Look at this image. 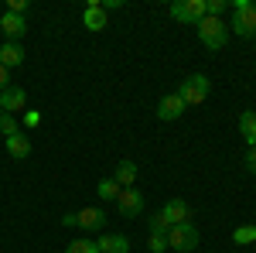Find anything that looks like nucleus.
I'll return each mask as SVG.
<instances>
[{
    "label": "nucleus",
    "mask_w": 256,
    "mask_h": 253,
    "mask_svg": "<svg viewBox=\"0 0 256 253\" xmlns=\"http://www.w3.org/2000/svg\"><path fill=\"white\" fill-rule=\"evenodd\" d=\"M239 134L246 140V147H256V110H242L239 113Z\"/></svg>",
    "instance_id": "2eb2a0df"
},
{
    "label": "nucleus",
    "mask_w": 256,
    "mask_h": 253,
    "mask_svg": "<svg viewBox=\"0 0 256 253\" xmlns=\"http://www.w3.org/2000/svg\"><path fill=\"white\" fill-rule=\"evenodd\" d=\"M24 106H28V93H24L20 86H7V89L0 93V113H10V117H14Z\"/></svg>",
    "instance_id": "0eeeda50"
},
{
    "label": "nucleus",
    "mask_w": 256,
    "mask_h": 253,
    "mask_svg": "<svg viewBox=\"0 0 256 253\" xmlns=\"http://www.w3.org/2000/svg\"><path fill=\"white\" fill-rule=\"evenodd\" d=\"M96 192H99V198H106V202H116V195L123 192V188H120L113 178H102V181L96 185Z\"/></svg>",
    "instance_id": "a211bd4d"
},
{
    "label": "nucleus",
    "mask_w": 256,
    "mask_h": 253,
    "mask_svg": "<svg viewBox=\"0 0 256 253\" xmlns=\"http://www.w3.org/2000/svg\"><path fill=\"white\" fill-rule=\"evenodd\" d=\"M232 239H236L239 246H246V243H256V226H239L236 233H232Z\"/></svg>",
    "instance_id": "412c9836"
},
{
    "label": "nucleus",
    "mask_w": 256,
    "mask_h": 253,
    "mask_svg": "<svg viewBox=\"0 0 256 253\" xmlns=\"http://www.w3.org/2000/svg\"><path fill=\"white\" fill-rule=\"evenodd\" d=\"M160 215H164L171 226H181V222H192V205H188L184 198H171V202L160 209Z\"/></svg>",
    "instance_id": "1a4fd4ad"
},
{
    "label": "nucleus",
    "mask_w": 256,
    "mask_h": 253,
    "mask_svg": "<svg viewBox=\"0 0 256 253\" xmlns=\"http://www.w3.org/2000/svg\"><path fill=\"white\" fill-rule=\"evenodd\" d=\"M0 134H4V140H7V137H14V134H20L18 117H10V113H0Z\"/></svg>",
    "instance_id": "6ab92c4d"
},
{
    "label": "nucleus",
    "mask_w": 256,
    "mask_h": 253,
    "mask_svg": "<svg viewBox=\"0 0 256 253\" xmlns=\"http://www.w3.org/2000/svg\"><path fill=\"white\" fill-rule=\"evenodd\" d=\"M7 11L18 14V18H24V14H28V0H7Z\"/></svg>",
    "instance_id": "b1692460"
},
{
    "label": "nucleus",
    "mask_w": 256,
    "mask_h": 253,
    "mask_svg": "<svg viewBox=\"0 0 256 253\" xmlns=\"http://www.w3.org/2000/svg\"><path fill=\"white\" fill-rule=\"evenodd\" d=\"M65 253H99V246L92 239H72V243L65 246Z\"/></svg>",
    "instance_id": "aec40b11"
},
{
    "label": "nucleus",
    "mask_w": 256,
    "mask_h": 253,
    "mask_svg": "<svg viewBox=\"0 0 256 253\" xmlns=\"http://www.w3.org/2000/svg\"><path fill=\"white\" fill-rule=\"evenodd\" d=\"M232 24L229 31H236L239 38H256V4L253 0H232Z\"/></svg>",
    "instance_id": "f03ea898"
},
{
    "label": "nucleus",
    "mask_w": 256,
    "mask_h": 253,
    "mask_svg": "<svg viewBox=\"0 0 256 253\" xmlns=\"http://www.w3.org/2000/svg\"><path fill=\"white\" fill-rule=\"evenodd\" d=\"M113 181H116L120 188H134V185H137V164H134V161H120Z\"/></svg>",
    "instance_id": "dca6fc26"
},
{
    "label": "nucleus",
    "mask_w": 256,
    "mask_h": 253,
    "mask_svg": "<svg viewBox=\"0 0 256 253\" xmlns=\"http://www.w3.org/2000/svg\"><path fill=\"white\" fill-rule=\"evenodd\" d=\"M195 28H198V38H202L205 48L218 52V48L229 45V24H222V18H202Z\"/></svg>",
    "instance_id": "f257e3e1"
},
{
    "label": "nucleus",
    "mask_w": 256,
    "mask_h": 253,
    "mask_svg": "<svg viewBox=\"0 0 256 253\" xmlns=\"http://www.w3.org/2000/svg\"><path fill=\"white\" fill-rule=\"evenodd\" d=\"M147 250H150V253H164V250H168V236H154V233H150V236H147Z\"/></svg>",
    "instance_id": "5701e85b"
},
{
    "label": "nucleus",
    "mask_w": 256,
    "mask_h": 253,
    "mask_svg": "<svg viewBox=\"0 0 256 253\" xmlns=\"http://www.w3.org/2000/svg\"><path fill=\"white\" fill-rule=\"evenodd\" d=\"M208 93H212V82H208V76H202V72L188 76L181 86H178V96H181L184 106H198V103H205Z\"/></svg>",
    "instance_id": "7ed1b4c3"
},
{
    "label": "nucleus",
    "mask_w": 256,
    "mask_h": 253,
    "mask_svg": "<svg viewBox=\"0 0 256 253\" xmlns=\"http://www.w3.org/2000/svg\"><path fill=\"white\" fill-rule=\"evenodd\" d=\"M195 246H198V229L192 222H181V226H171V229H168V250L195 253Z\"/></svg>",
    "instance_id": "20e7f679"
},
{
    "label": "nucleus",
    "mask_w": 256,
    "mask_h": 253,
    "mask_svg": "<svg viewBox=\"0 0 256 253\" xmlns=\"http://www.w3.org/2000/svg\"><path fill=\"white\" fill-rule=\"evenodd\" d=\"M0 31L7 35L10 41H18V38H24L28 35V18H18V14H0Z\"/></svg>",
    "instance_id": "9b49d317"
},
{
    "label": "nucleus",
    "mask_w": 256,
    "mask_h": 253,
    "mask_svg": "<svg viewBox=\"0 0 256 253\" xmlns=\"http://www.w3.org/2000/svg\"><path fill=\"white\" fill-rule=\"evenodd\" d=\"M96 246H99V253H126L130 250V239L123 233H106L102 239H96Z\"/></svg>",
    "instance_id": "4468645a"
},
{
    "label": "nucleus",
    "mask_w": 256,
    "mask_h": 253,
    "mask_svg": "<svg viewBox=\"0 0 256 253\" xmlns=\"http://www.w3.org/2000/svg\"><path fill=\"white\" fill-rule=\"evenodd\" d=\"M184 110H188V106L181 103V96H178V93H168V96H160V103H158V120L171 123V120H178Z\"/></svg>",
    "instance_id": "9d476101"
},
{
    "label": "nucleus",
    "mask_w": 256,
    "mask_h": 253,
    "mask_svg": "<svg viewBox=\"0 0 256 253\" xmlns=\"http://www.w3.org/2000/svg\"><path fill=\"white\" fill-rule=\"evenodd\" d=\"M76 226L86 229V233H96V229L106 226V212L102 209H82V212H76Z\"/></svg>",
    "instance_id": "f8f14e48"
},
{
    "label": "nucleus",
    "mask_w": 256,
    "mask_h": 253,
    "mask_svg": "<svg viewBox=\"0 0 256 253\" xmlns=\"http://www.w3.org/2000/svg\"><path fill=\"white\" fill-rule=\"evenodd\" d=\"M116 212L123 215V219H137V215L144 212V195L137 192V185H134V188H123V192L116 195Z\"/></svg>",
    "instance_id": "423d86ee"
},
{
    "label": "nucleus",
    "mask_w": 256,
    "mask_h": 253,
    "mask_svg": "<svg viewBox=\"0 0 256 253\" xmlns=\"http://www.w3.org/2000/svg\"><path fill=\"white\" fill-rule=\"evenodd\" d=\"M38 123H41L38 113H28V117H24V127H38Z\"/></svg>",
    "instance_id": "bb28decb"
},
{
    "label": "nucleus",
    "mask_w": 256,
    "mask_h": 253,
    "mask_svg": "<svg viewBox=\"0 0 256 253\" xmlns=\"http://www.w3.org/2000/svg\"><path fill=\"white\" fill-rule=\"evenodd\" d=\"M62 226H76V212H65V215H62Z\"/></svg>",
    "instance_id": "cd10ccee"
},
{
    "label": "nucleus",
    "mask_w": 256,
    "mask_h": 253,
    "mask_svg": "<svg viewBox=\"0 0 256 253\" xmlns=\"http://www.w3.org/2000/svg\"><path fill=\"white\" fill-rule=\"evenodd\" d=\"M106 24H110V14L99 7V0H89L86 11H82V28H89V31H102Z\"/></svg>",
    "instance_id": "6e6552de"
},
{
    "label": "nucleus",
    "mask_w": 256,
    "mask_h": 253,
    "mask_svg": "<svg viewBox=\"0 0 256 253\" xmlns=\"http://www.w3.org/2000/svg\"><path fill=\"white\" fill-rule=\"evenodd\" d=\"M168 229H171V222H168V219H164L160 212L150 219V233H154V236H168Z\"/></svg>",
    "instance_id": "4be33fe9"
},
{
    "label": "nucleus",
    "mask_w": 256,
    "mask_h": 253,
    "mask_svg": "<svg viewBox=\"0 0 256 253\" xmlns=\"http://www.w3.org/2000/svg\"><path fill=\"white\" fill-rule=\"evenodd\" d=\"M171 18L195 28L198 21L205 18V0H174V4H171Z\"/></svg>",
    "instance_id": "39448f33"
},
{
    "label": "nucleus",
    "mask_w": 256,
    "mask_h": 253,
    "mask_svg": "<svg viewBox=\"0 0 256 253\" xmlns=\"http://www.w3.org/2000/svg\"><path fill=\"white\" fill-rule=\"evenodd\" d=\"M246 171L256 175V147H246Z\"/></svg>",
    "instance_id": "393cba45"
},
{
    "label": "nucleus",
    "mask_w": 256,
    "mask_h": 253,
    "mask_svg": "<svg viewBox=\"0 0 256 253\" xmlns=\"http://www.w3.org/2000/svg\"><path fill=\"white\" fill-rule=\"evenodd\" d=\"M20 62H24V48H20L18 41H4L0 45V65L10 72V69H18Z\"/></svg>",
    "instance_id": "ddd939ff"
},
{
    "label": "nucleus",
    "mask_w": 256,
    "mask_h": 253,
    "mask_svg": "<svg viewBox=\"0 0 256 253\" xmlns=\"http://www.w3.org/2000/svg\"><path fill=\"white\" fill-rule=\"evenodd\" d=\"M7 86H10V72H7V69H4V65H0V93H4V89H7Z\"/></svg>",
    "instance_id": "a878e982"
},
{
    "label": "nucleus",
    "mask_w": 256,
    "mask_h": 253,
    "mask_svg": "<svg viewBox=\"0 0 256 253\" xmlns=\"http://www.w3.org/2000/svg\"><path fill=\"white\" fill-rule=\"evenodd\" d=\"M7 154L18 157V161H24V157L31 154V140H28V134H14V137H7Z\"/></svg>",
    "instance_id": "f3484780"
}]
</instances>
